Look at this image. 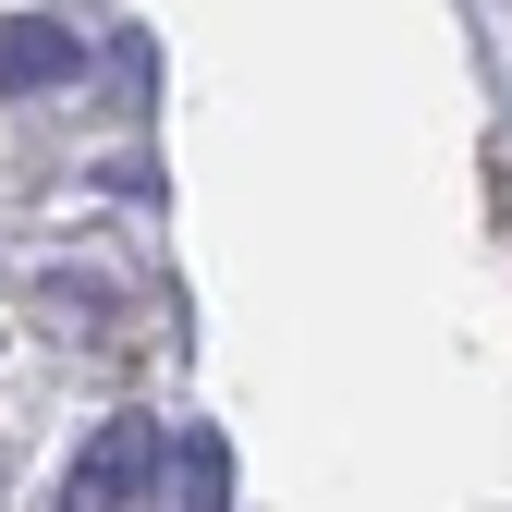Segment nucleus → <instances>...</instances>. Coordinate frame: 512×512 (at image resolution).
Returning <instances> with one entry per match:
<instances>
[{
  "instance_id": "f257e3e1",
  "label": "nucleus",
  "mask_w": 512,
  "mask_h": 512,
  "mask_svg": "<svg viewBox=\"0 0 512 512\" xmlns=\"http://www.w3.org/2000/svg\"><path fill=\"white\" fill-rule=\"evenodd\" d=\"M159 464H171V452H159V427H147V415H98V439L61 464V512H135Z\"/></svg>"
},
{
  "instance_id": "7ed1b4c3",
  "label": "nucleus",
  "mask_w": 512,
  "mask_h": 512,
  "mask_svg": "<svg viewBox=\"0 0 512 512\" xmlns=\"http://www.w3.org/2000/svg\"><path fill=\"white\" fill-rule=\"evenodd\" d=\"M183 512H220V439H196V500Z\"/></svg>"
},
{
  "instance_id": "f03ea898",
  "label": "nucleus",
  "mask_w": 512,
  "mask_h": 512,
  "mask_svg": "<svg viewBox=\"0 0 512 512\" xmlns=\"http://www.w3.org/2000/svg\"><path fill=\"white\" fill-rule=\"evenodd\" d=\"M86 74V49L61 37V25H0V86L13 98H49V86H74Z\"/></svg>"
}]
</instances>
